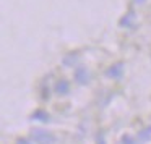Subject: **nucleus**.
Instances as JSON below:
<instances>
[{
	"label": "nucleus",
	"mask_w": 151,
	"mask_h": 144,
	"mask_svg": "<svg viewBox=\"0 0 151 144\" xmlns=\"http://www.w3.org/2000/svg\"><path fill=\"white\" fill-rule=\"evenodd\" d=\"M31 138H33V141L36 144H54L55 143V136L44 130H34L31 133Z\"/></svg>",
	"instance_id": "1"
},
{
	"label": "nucleus",
	"mask_w": 151,
	"mask_h": 144,
	"mask_svg": "<svg viewBox=\"0 0 151 144\" xmlns=\"http://www.w3.org/2000/svg\"><path fill=\"white\" fill-rule=\"evenodd\" d=\"M106 75H107L109 78H114V79L122 78V75H124V63H122V62L114 63L112 66H109V68H107Z\"/></svg>",
	"instance_id": "2"
},
{
	"label": "nucleus",
	"mask_w": 151,
	"mask_h": 144,
	"mask_svg": "<svg viewBox=\"0 0 151 144\" xmlns=\"http://www.w3.org/2000/svg\"><path fill=\"white\" fill-rule=\"evenodd\" d=\"M54 89H55V92L59 96H65L70 92V83L67 79H59L55 83V86H54Z\"/></svg>",
	"instance_id": "3"
},
{
	"label": "nucleus",
	"mask_w": 151,
	"mask_h": 144,
	"mask_svg": "<svg viewBox=\"0 0 151 144\" xmlns=\"http://www.w3.org/2000/svg\"><path fill=\"white\" fill-rule=\"evenodd\" d=\"M75 79L80 83V84H86L88 79H89L88 70H86L85 66H78V68L75 70Z\"/></svg>",
	"instance_id": "4"
},
{
	"label": "nucleus",
	"mask_w": 151,
	"mask_h": 144,
	"mask_svg": "<svg viewBox=\"0 0 151 144\" xmlns=\"http://www.w3.org/2000/svg\"><path fill=\"white\" fill-rule=\"evenodd\" d=\"M31 120H37V121H42V123H47V121L50 120V115L47 113L46 110H42V108H37L36 112H33Z\"/></svg>",
	"instance_id": "5"
},
{
	"label": "nucleus",
	"mask_w": 151,
	"mask_h": 144,
	"mask_svg": "<svg viewBox=\"0 0 151 144\" xmlns=\"http://www.w3.org/2000/svg\"><path fill=\"white\" fill-rule=\"evenodd\" d=\"M138 138H140V141H143V143H146V141L151 139V126H146L143 128V130L138 133Z\"/></svg>",
	"instance_id": "6"
},
{
	"label": "nucleus",
	"mask_w": 151,
	"mask_h": 144,
	"mask_svg": "<svg viewBox=\"0 0 151 144\" xmlns=\"http://www.w3.org/2000/svg\"><path fill=\"white\" fill-rule=\"evenodd\" d=\"M132 20H133V11H128V13L124 15V18L119 21V24H120V26H132Z\"/></svg>",
	"instance_id": "7"
},
{
	"label": "nucleus",
	"mask_w": 151,
	"mask_h": 144,
	"mask_svg": "<svg viewBox=\"0 0 151 144\" xmlns=\"http://www.w3.org/2000/svg\"><path fill=\"white\" fill-rule=\"evenodd\" d=\"M120 143L122 144H138V141L135 139L133 136H130V134H124V136L120 138Z\"/></svg>",
	"instance_id": "8"
},
{
	"label": "nucleus",
	"mask_w": 151,
	"mask_h": 144,
	"mask_svg": "<svg viewBox=\"0 0 151 144\" xmlns=\"http://www.w3.org/2000/svg\"><path fill=\"white\" fill-rule=\"evenodd\" d=\"M75 60H76V53H68V55L63 58V63H65V65H72V63H75Z\"/></svg>",
	"instance_id": "9"
},
{
	"label": "nucleus",
	"mask_w": 151,
	"mask_h": 144,
	"mask_svg": "<svg viewBox=\"0 0 151 144\" xmlns=\"http://www.w3.org/2000/svg\"><path fill=\"white\" fill-rule=\"evenodd\" d=\"M96 144H106V136L102 133L98 134V139H96Z\"/></svg>",
	"instance_id": "10"
},
{
	"label": "nucleus",
	"mask_w": 151,
	"mask_h": 144,
	"mask_svg": "<svg viewBox=\"0 0 151 144\" xmlns=\"http://www.w3.org/2000/svg\"><path fill=\"white\" fill-rule=\"evenodd\" d=\"M17 144H29V141H28V139H23V138H20V139H17Z\"/></svg>",
	"instance_id": "11"
},
{
	"label": "nucleus",
	"mask_w": 151,
	"mask_h": 144,
	"mask_svg": "<svg viewBox=\"0 0 151 144\" xmlns=\"http://www.w3.org/2000/svg\"><path fill=\"white\" fill-rule=\"evenodd\" d=\"M132 2H133V4H145L146 0H132Z\"/></svg>",
	"instance_id": "12"
}]
</instances>
